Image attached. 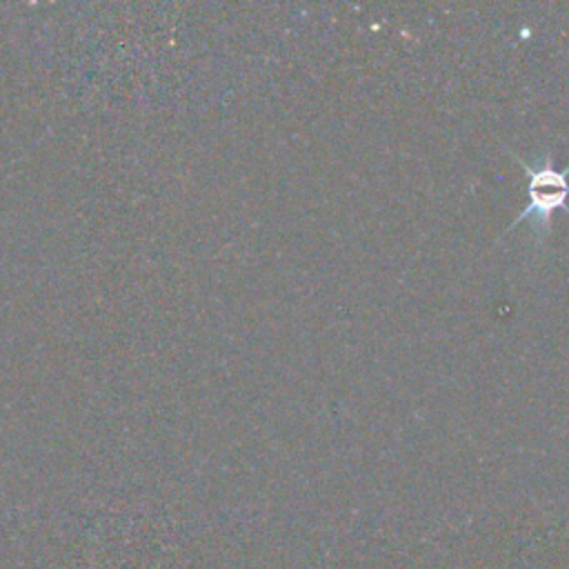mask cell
Here are the masks:
<instances>
[{
    "instance_id": "obj_1",
    "label": "cell",
    "mask_w": 569,
    "mask_h": 569,
    "mask_svg": "<svg viewBox=\"0 0 569 569\" xmlns=\"http://www.w3.org/2000/svg\"><path fill=\"white\" fill-rule=\"evenodd\" d=\"M513 158L527 171L529 202L513 218V222L509 224L507 231H511L516 224H520L527 218H531L540 229H547L549 222H551V213L556 209L569 211V207H567V200H569V164L558 171V169H553V162L549 160V156L540 164H529L522 158H518L516 153H513Z\"/></svg>"
}]
</instances>
